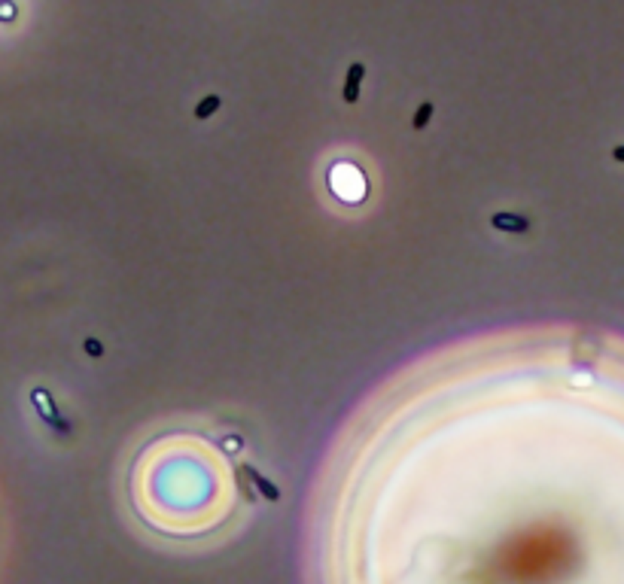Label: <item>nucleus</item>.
<instances>
[{"mask_svg": "<svg viewBox=\"0 0 624 584\" xmlns=\"http://www.w3.org/2000/svg\"><path fill=\"white\" fill-rule=\"evenodd\" d=\"M217 110H220V98H217V95H208V98H204L201 104L195 107V119H210Z\"/></svg>", "mask_w": 624, "mask_h": 584, "instance_id": "3", "label": "nucleus"}, {"mask_svg": "<svg viewBox=\"0 0 624 584\" xmlns=\"http://www.w3.org/2000/svg\"><path fill=\"white\" fill-rule=\"evenodd\" d=\"M433 113H436V107L429 104V101H424L421 110H417V113H414V119H412V128H414V131H421V128L426 125V122H429V116H433Z\"/></svg>", "mask_w": 624, "mask_h": 584, "instance_id": "4", "label": "nucleus"}, {"mask_svg": "<svg viewBox=\"0 0 624 584\" xmlns=\"http://www.w3.org/2000/svg\"><path fill=\"white\" fill-rule=\"evenodd\" d=\"M363 79H365V64H363V61H353V64L347 67V76H344V86H341V101H344V104H356V101H360Z\"/></svg>", "mask_w": 624, "mask_h": 584, "instance_id": "1", "label": "nucleus"}, {"mask_svg": "<svg viewBox=\"0 0 624 584\" xmlns=\"http://www.w3.org/2000/svg\"><path fill=\"white\" fill-rule=\"evenodd\" d=\"M86 353H95V356H98V353H101V344H98V341H86Z\"/></svg>", "mask_w": 624, "mask_h": 584, "instance_id": "5", "label": "nucleus"}, {"mask_svg": "<svg viewBox=\"0 0 624 584\" xmlns=\"http://www.w3.org/2000/svg\"><path fill=\"white\" fill-rule=\"evenodd\" d=\"M490 225H494L497 231H509V234L530 231V219L518 217V213H494V217H490Z\"/></svg>", "mask_w": 624, "mask_h": 584, "instance_id": "2", "label": "nucleus"}, {"mask_svg": "<svg viewBox=\"0 0 624 584\" xmlns=\"http://www.w3.org/2000/svg\"><path fill=\"white\" fill-rule=\"evenodd\" d=\"M612 159L621 161V165H624V147H616V149H612Z\"/></svg>", "mask_w": 624, "mask_h": 584, "instance_id": "6", "label": "nucleus"}]
</instances>
